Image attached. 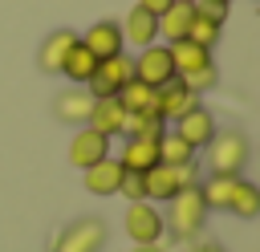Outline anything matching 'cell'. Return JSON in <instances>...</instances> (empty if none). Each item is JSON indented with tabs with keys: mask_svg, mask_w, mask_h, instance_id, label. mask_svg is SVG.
<instances>
[{
	"mask_svg": "<svg viewBox=\"0 0 260 252\" xmlns=\"http://www.w3.org/2000/svg\"><path fill=\"white\" fill-rule=\"evenodd\" d=\"M248 134L244 130H215L211 142L203 146V167L207 175H223V179H240L244 167H248Z\"/></svg>",
	"mask_w": 260,
	"mask_h": 252,
	"instance_id": "obj_1",
	"label": "cell"
},
{
	"mask_svg": "<svg viewBox=\"0 0 260 252\" xmlns=\"http://www.w3.org/2000/svg\"><path fill=\"white\" fill-rule=\"evenodd\" d=\"M167 232L175 236V240H195L199 232H203V224H207V203H203V195H199V183L195 187H183L175 199H167Z\"/></svg>",
	"mask_w": 260,
	"mask_h": 252,
	"instance_id": "obj_2",
	"label": "cell"
},
{
	"mask_svg": "<svg viewBox=\"0 0 260 252\" xmlns=\"http://www.w3.org/2000/svg\"><path fill=\"white\" fill-rule=\"evenodd\" d=\"M195 171H199L195 163H191V167H167V163L150 167V171L142 175V183H146V203H167V199H175L183 187H195V183H199Z\"/></svg>",
	"mask_w": 260,
	"mask_h": 252,
	"instance_id": "obj_3",
	"label": "cell"
},
{
	"mask_svg": "<svg viewBox=\"0 0 260 252\" xmlns=\"http://www.w3.org/2000/svg\"><path fill=\"white\" fill-rule=\"evenodd\" d=\"M106 219L98 215H81L73 224H65L53 240V252H102L106 248Z\"/></svg>",
	"mask_w": 260,
	"mask_h": 252,
	"instance_id": "obj_4",
	"label": "cell"
},
{
	"mask_svg": "<svg viewBox=\"0 0 260 252\" xmlns=\"http://www.w3.org/2000/svg\"><path fill=\"white\" fill-rule=\"evenodd\" d=\"M130 77H134V57H130V53H118V57L98 61V69H93V77H89L85 89H89L93 98H118Z\"/></svg>",
	"mask_w": 260,
	"mask_h": 252,
	"instance_id": "obj_5",
	"label": "cell"
},
{
	"mask_svg": "<svg viewBox=\"0 0 260 252\" xmlns=\"http://www.w3.org/2000/svg\"><path fill=\"white\" fill-rule=\"evenodd\" d=\"M122 228H126L130 244H162V232H167V224H162V211H158L154 203H146V199L126 207V219H122Z\"/></svg>",
	"mask_w": 260,
	"mask_h": 252,
	"instance_id": "obj_6",
	"label": "cell"
},
{
	"mask_svg": "<svg viewBox=\"0 0 260 252\" xmlns=\"http://www.w3.org/2000/svg\"><path fill=\"white\" fill-rule=\"evenodd\" d=\"M134 77L138 81H146L150 89H158V85H167L171 77H179L175 73V61H171V49L167 45H146V49H138V57H134Z\"/></svg>",
	"mask_w": 260,
	"mask_h": 252,
	"instance_id": "obj_7",
	"label": "cell"
},
{
	"mask_svg": "<svg viewBox=\"0 0 260 252\" xmlns=\"http://www.w3.org/2000/svg\"><path fill=\"white\" fill-rule=\"evenodd\" d=\"M191 106H199V93H195L183 77H171L167 85H158V89H154V114H158L167 126H171L175 118H183Z\"/></svg>",
	"mask_w": 260,
	"mask_h": 252,
	"instance_id": "obj_8",
	"label": "cell"
},
{
	"mask_svg": "<svg viewBox=\"0 0 260 252\" xmlns=\"http://www.w3.org/2000/svg\"><path fill=\"white\" fill-rule=\"evenodd\" d=\"M65 154H69V163H73L77 171H85V167H93V163H102V159L110 154V138L98 134L93 126H77Z\"/></svg>",
	"mask_w": 260,
	"mask_h": 252,
	"instance_id": "obj_9",
	"label": "cell"
},
{
	"mask_svg": "<svg viewBox=\"0 0 260 252\" xmlns=\"http://www.w3.org/2000/svg\"><path fill=\"white\" fill-rule=\"evenodd\" d=\"M81 37V45L98 57V61H106V57H118V53H126V41H122V24L118 20H93L85 33H77Z\"/></svg>",
	"mask_w": 260,
	"mask_h": 252,
	"instance_id": "obj_10",
	"label": "cell"
},
{
	"mask_svg": "<svg viewBox=\"0 0 260 252\" xmlns=\"http://www.w3.org/2000/svg\"><path fill=\"white\" fill-rule=\"evenodd\" d=\"M89 110H93V93L85 85H69L53 98V118L65 126H89Z\"/></svg>",
	"mask_w": 260,
	"mask_h": 252,
	"instance_id": "obj_11",
	"label": "cell"
},
{
	"mask_svg": "<svg viewBox=\"0 0 260 252\" xmlns=\"http://www.w3.org/2000/svg\"><path fill=\"white\" fill-rule=\"evenodd\" d=\"M171 130H175V134H179V138H183L187 146L203 150V146L211 142V134H215L219 126H215V118H211V110H207V106H191V110H187L183 118H175V122H171Z\"/></svg>",
	"mask_w": 260,
	"mask_h": 252,
	"instance_id": "obj_12",
	"label": "cell"
},
{
	"mask_svg": "<svg viewBox=\"0 0 260 252\" xmlns=\"http://www.w3.org/2000/svg\"><path fill=\"white\" fill-rule=\"evenodd\" d=\"M122 175H126V167L114 159V154H106L102 163H93V167H85L81 171V179H85V191L89 195H118V187H122Z\"/></svg>",
	"mask_w": 260,
	"mask_h": 252,
	"instance_id": "obj_13",
	"label": "cell"
},
{
	"mask_svg": "<svg viewBox=\"0 0 260 252\" xmlns=\"http://www.w3.org/2000/svg\"><path fill=\"white\" fill-rule=\"evenodd\" d=\"M118 24H122V41H126L130 49H146V45H154V41H158V16L142 12L138 4H134Z\"/></svg>",
	"mask_w": 260,
	"mask_h": 252,
	"instance_id": "obj_14",
	"label": "cell"
},
{
	"mask_svg": "<svg viewBox=\"0 0 260 252\" xmlns=\"http://www.w3.org/2000/svg\"><path fill=\"white\" fill-rule=\"evenodd\" d=\"M118 163L126 171H134V175H146L150 167H158V138H134V134H126Z\"/></svg>",
	"mask_w": 260,
	"mask_h": 252,
	"instance_id": "obj_15",
	"label": "cell"
},
{
	"mask_svg": "<svg viewBox=\"0 0 260 252\" xmlns=\"http://www.w3.org/2000/svg\"><path fill=\"white\" fill-rule=\"evenodd\" d=\"M89 126H93L98 134H106L110 142L122 138V130H126V110H122V102H118V98H93Z\"/></svg>",
	"mask_w": 260,
	"mask_h": 252,
	"instance_id": "obj_16",
	"label": "cell"
},
{
	"mask_svg": "<svg viewBox=\"0 0 260 252\" xmlns=\"http://www.w3.org/2000/svg\"><path fill=\"white\" fill-rule=\"evenodd\" d=\"M77 45V33L73 28H53L45 41H41V49H37V65H41V73H57L61 69V61H65V53Z\"/></svg>",
	"mask_w": 260,
	"mask_h": 252,
	"instance_id": "obj_17",
	"label": "cell"
},
{
	"mask_svg": "<svg viewBox=\"0 0 260 252\" xmlns=\"http://www.w3.org/2000/svg\"><path fill=\"white\" fill-rule=\"evenodd\" d=\"M171 49V61H175V73L179 77H191L195 69H207V65H215L211 61V49H203V45H195V41H171L167 45Z\"/></svg>",
	"mask_w": 260,
	"mask_h": 252,
	"instance_id": "obj_18",
	"label": "cell"
},
{
	"mask_svg": "<svg viewBox=\"0 0 260 252\" xmlns=\"http://www.w3.org/2000/svg\"><path fill=\"white\" fill-rule=\"evenodd\" d=\"M93 69H98V57L81 45V37H77V45L65 53V61H61V77L69 81V85H89V77H93Z\"/></svg>",
	"mask_w": 260,
	"mask_h": 252,
	"instance_id": "obj_19",
	"label": "cell"
},
{
	"mask_svg": "<svg viewBox=\"0 0 260 252\" xmlns=\"http://www.w3.org/2000/svg\"><path fill=\"white\" fill-rule=\"evenodd\" d=\"M228 211L232 215H240V219H256L260 215V187L252 183V179H236L232 183V199H228Z\"/></svg>",
	"mask_w": 260,
	"mask_h": 252,
	"instance_id": "obj_20",
	"label": "cell"
},
{
	"mask_svg": "<svg viewBox=\"0 0 260 252\" xmlns=\"http://www.w3.org/2000/svg\"><path fill=\"white\" fill-rule=\"evenodd\" d=\"M191 16H195L191 4H171V8L158 16V37H162L167 45H171V41H183L187 28H191Z\"/></svg>",
	"mask_w": 260,
	"mask_h": 252,
	"instance_id": "obj_21",
	"label": "cell"
},
{
	"mask_svg": "<svg viewBox=\"0 0 260 252\" xmlns=\"http://www.w3.org/2000/svg\"><path fill=\"white\" fill-rule=\"evenodd\" d=\"M118 102H122V110H126V114H146V110H154V89H150L146 81L130 77V81L122 85Z\"/></svg>",
	"mask_w": 260,
	"mask_h": 252,
	"instance_id": "obj_22",
	"label": "cell"
},
{
	"mask_svg": "<svg viewBox=\"0 0 260 252\" xmlns=\"http://www.w3.org/2000/svg\"><path fill=\"white\" fill-rule=\"evenodd\" d=\"M158 163H167V167H191L195 163V146H187L175 130H167L158 138Z\"/></svg>",
	"mask_w": 260,
	"mask_h": 252,
	"instance_id": "obj_23",
	"label": "cell"
},
{
	"mask_svg": "<svg viewBox=\"0 0 260 252\" xmlns=\"http://www.w3.org/2000/svg\"><path fill=\"white\" fill-rule=\"evenodd\" d=\"M232 183L236 179H223V175H207L199 183V195L207 203V211H228V199H232Z\"/></svg>",
	"mask_w": 260,
	"mask_h": 252,
	"instance_id": "obj_24",
	"label": "cell"
},
{
	"mask_svg": "<svg viewBox=\"0 0 260 252\" xmlns=\"http://www.w3.org/2000/svg\"><path fill=\"white\" fill-rule=\"evenodd\" d=\"M126 134H134V138H162V134H167V122H162L154 110H146V114H126L122 138H126Z\"/></svg>",
	"mask_w": 260,
	"mask_h": 252,
	"instance_id": "obj_25",
	"label": "cell"
},
{
	"mask_svg": "<svg viewBox=\"0 0 260 252\" xmlns=\"http://www.w3.org/2000/svg\"><path fill=\"white\" fill-rule=\"evenodd\" d=\"M195 8V4H191ZM219 33H223V24H215V20H207V16H191V28H187V41H195V45H203V49H215V41H219Z\"/></svg>",
	"mask_w": 260,
	"mask_h": 252,
	"instance_id": "obj_26",
	"label": "cell"
},
{
	"mask_svg": "<svg viewBox=\"0 0 260 252\" xmlns=\"http://www.w3.org/2000/svg\"><path fill=\"white\" fill-rule=\"evenodd\" d=\"M118 195H122L126 203H142V199H146V183H142V175L126 171V175H122V187H118Z\"/></svg>",
	"mask_w": 260,
	"mask_h": 252,
	"instance_id": "obj_27",
	"label": "cell"
},
{
	"mask_svg": "<svg viewBox=\"0 0 260 252\" xmlns=\"http://www.w3.org/2000/svg\"><path fill=\"white\" fill-rule=\"evenodd\" d=\"M183 81H187L195 93H203V89H211V85L219 81V73H215V65H207V69H195V73H191V77H183Z\"/></svg>",
	"mask_w": 260,
	"mask_h": 252,
	"instance_id": "obj_28",
	"label": "cell"
},
{
	"mask_svg": "<svg viewBox=\"0 0 260 252\" xmlns=\"http://www.w3.org/2000/svg\"><path fill=\"white\" fill-rule=\"evenodd\" d=\"M195 12L199 16H207V20H215V24H228V4H215V0H195Z\"/></svg>",
	"mask_w": 260,
	"mask_h": 252,
	"instance_id": "obj_29",
	"label": "cell"
},
{
	"mask_svg": "<svg viewBox=\"0 0 260 252\" xmlns=\"http://www.w3.org/2000/svg\"><path fill=\"white\" fill-rule=\"evenodd\" d=\"M138 8H142V12H150V16H162V12L171 8V0H138Z\"/></svg>",
	"mask_w": 260,
	"mask_h": 252,
	"instance_id": "obj_30",
	"label": "cell"
},
{
	"mask_svg": "<svg viewBox=\"0 0 260 252\" xmlns=\"http://www.w3.org/2000/svg\"><path fill=\"white\" fill-rule=\"evenodd\" d=\"M130 252H162V244H130Z\"/></svg>",
	"mask_w": 260,
	"mask_h": 252,
	"instance_id": "obj_31",
	"label": "cell"
},
{
	"mask_svg": "<svg viewBox=\"0 0 260 252\" xmlns=\"http://www.w3.org/2000/svg\"><path fill=\"white\" fill-rule=\"evenodd\" d=\"M187 252H223L219 244H195V248H187Z\"/></svg>",
	"mask_w": 260,
	"mask_h": 252,
	"instance_id": "obj_32",
	"label": "cell"
},
{
	"mask_svg": "<svg viewBox=\"0 0 260 252\" xmlns=\"http://www.w3.org/2000/svg\"><path fill=\"white\" fill-rule=\"evenodd\" d=\"M215 4H228V8H232V4H236V0H215Z\"/></svg>",
	"mask_w": 260,
	"mask_h": 252,
	"instance_id": "obj_33",
	"label": "cell"
},
{
	"mask_svg": "<svg viewBox=\"0 0 260 252\" xmlns=\"http://www.w3.org/2000/svg\"><path fill=\"white\" fill-rule=\"evenodd\" d=\"M171 4H195V0H171Z\"/></svg>",
	"mask_w": 260,
	"mask_h": 252,
	"instance_id": "obj_34",
	"label": "cell"
}]
</instances>
